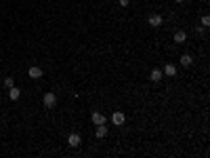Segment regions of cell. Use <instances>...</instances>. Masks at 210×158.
I'll use <instances>...</instances> for the list:
<instances>
[{"mask_svg": "<svg viewBox=\"0 0 210 158\" xmlns=\"http://www.w3.org/2000/svg\"><path fill=\"white\" fill-rule=\"evenodd\" d=\"M42 101H44V105H46V108H55V103H57V95H55V93H44Z\"/></svg>", "mask_w": 210, "mask_h": 158, "instance_id": "obj_1", "label": "cell"}, {"mask_svg": "<svg viewBox=\"0 0 210 158\" xmlns=\"http://www.w3.org/2000/svg\"><path fill=\"white\" fill-rule=\"evenodd\" d=\"M147 23H149L151 28H160L162 23H164V19H162V15H151V17L147 19Z\"/></svg>", "mask_w": 210, "mask_h": 158, "instance_id": "obj_2", "label": "cell"}, {"mask_svg": "<svg viewBox=\"0 0 210 158\" xmlns=\"http://www.w3.org/2000/svg\"><path fill=\"white\" fill-rule=\"evenodd\" d=\"M149 78H151V80H154V82H160L162 78H164V72H162V70H151V74H149Z\"/></svg>", "mask_w": 210, "mask_h": 158, "instance_id": "obj_3", "label": "cell"}, {"mask_svg": "<svg viewBox=\"0 0 210 158\" xmlns=\"http://www.w3.org/2000/svg\"><path fill=\"white\" fill-rule=\"evenodd\" d=\"M112 122L118 124V127L120 124H124V114H122V112H113L112 114Z\"/></svg>", "mask_w": 210, "mask_h": 158, "instance_id": "obj_4", "label": "cell"}, {"mask_svg": "<svg viewBox=\"0 0 210 158\" xmlns=\"http://www.w3.org/2000/svg\"><path fill=\"white\" fill-rule=\"evenodd\" d=\"M67 144H70L71 148H78V145H80V135H78V133H71L70 137H67Z\"/></svg>", "mask_w": 210, "mask_h": 158, "instance_id": "obj_5", "label": "cell"}, {"mask_svg": "<svg viewBox=\"0 0 210 158\" xmlns=\"http://www.w3.org/2000/svg\"><path fill=\"white\" fill-rule=\"evenodd\" d=\"M28 74H29V78H34V80H38V78L42 76V70H40V68H36V65H32Z\"/></svg>", "mask_w": 210, "mask_h": 158, "instance_id": "obj_6", "label": "cell"}, {"mask_svg": "<svg viewBox=\"0 0 210 158\" xmlns=\"http://www.w3.org/2000/svg\"><path fill=\"white\" fill-rule=\"evenodd\" d=\"M92 122H95V124H105V116H103V114H99V112H92Z\"/></svg>", "mask_w": 210, "mask_h": 158, "instance_id": "obj_7", "label": "cell"}, {"mask_svg": "<svg viewBox=\"0 0 210 158\" xmlns=\"http://www.w3.org/2000/svg\"><path fill=\"white\" fill-rule=\"evenodd\" d=\"M8 97H11V101H17V99L21 97V91L15 89V87H11V91H8Z\"/></svg>", "mask_w": 210, "mask_h": 158, "instance_id": "obj_8", "label": "cell"}, {"mask_svg": "<svg viewBox=\"0 0 210 158\" xmlns=\"http://www.w3.org/2000/svg\"><path fill=\"white\" fill-rule=\"evenodd\" d=\"M164 76H176V65L168 63L166 68H164Z\"/></svg>", "mask_w": 210, "mask_h": 158, "instance_id": "obj_9", "label": "cell"}, {"mask_svg": "<svg viewBox=\"0 0 210 158\" xmlns=\"http://www.w3.org/2000/svg\"><path fill=\"white\" fill-rule=\"evenodd\" d=\"M185 40H187V34H185V32H176L175 34V42L176 44H183Z\"/></svg>", "mask_w": 210, "mask_h": 158, "instance_id": "obj_10", "label": "cell"}, {"mask_svg": "<svg viewBox=\"0 0 210 158\" xmlns=\"http://www.w3.org/2000/svg\"><path fill=\"white\" fill-rule=\"evenodd\" d=\"M191 61H193V59H191V55H181V65H183V68H189V65H191Z\"/></svg>", "mask_w": 210, "mask_h": 158, "instance_id": "obj_11", "label": "cell"}, {"mask_svg": "<svg viewBox=\"0 0 210 158\" xmlns=\"http://www.w3.org/2000/svg\"><path fill=\"white\" fill-rule=\"evenodd\" d=\"M107 135V127L105 124H97V137H105Z\"/></svg>", "mask_w": 210, "mask_h": 158, "instance_id": "obj_12", "label": "cell"}, {"mask_svg": "<svg viewBox=\"0 0 210 158\" xmlns=\"http://www.w3.org/2000/svg\"><path fill=\"white\" fill-rule=\"evenodd\" d=\"M4 87H7V89L15 87V84H13V78H11V76H7V78H4Z\"/></svg>", "mask_w": 210, "mask_h": 158, "instance_id": "obj_13", "label": "cell"}, {"mask_svg": "<svg viewBox=\"0 0 210 158\" xmlns=\"http://www.w3.org/2000/svg\"><path fill=\"white\" fill-rule=\"evenodd\" d=\"M208 25H210V17L208 15H204L202 17V28H208Z\"/></svg>", "mask_w": 210, "mask_h": 158, "instance_id": "obj_14", "label": "cell"}, {"mask_svg": "<svg viewBox=\"0 0 210 158\" xmlns=\"http://www.w3.org/2000/svg\"><path fill=\"white\" fill-rule=\"evenodd\" d=\"M128 2H130V0H120V4H122V7H128Z\"/></svg>", "mask_w": 210, "mask_h": 158, "instance_id": "obj_15", "label": "cell"}, {"mask_svg": "<svg viewBox=\"0 0 210 158\" xmlns=\"http://www.w3.org/2000/svg\"><path fill=\"white\" fill-rule=\"evenodd\" d=\"M175 2H179V4H181V2H185V0H175Z\"/></svg>", "mask_w": 210, "mask_h": 158, "instance_id": "obj_16", "label": "cell"}]
</instances>
